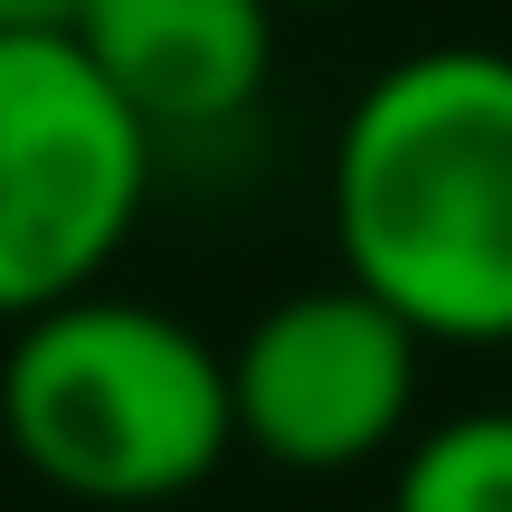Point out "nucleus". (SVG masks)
<instances>
[{
    "label": "nucleus",
    "instance_id": "1",
    "mask_svg": "<svg viewBox=\"0 0 512 512\" xmlns=\"http://www.w3.org/2000/svg\"><path fill=\"white\" fill-rule=\"evenodd\" d=\"M332 247L418 342H512V57L418 48L332 143Z\"/></svg>",
    "mask_w": 512,
    "mask_h": 512
},
{
    "label": "nucleus",
    "instance_id": "2",
    "mask_svg": "<svg viewBox=\"0 0 512 512\" xmlns=\"http://www.w3.org/2000/svg\"><path fill=\"white\" fill-rule=\"evenodd\" d=\"M0 427L19 465L76 503H171L200 494L238 446L228 351L181 313L133 294H67L10 323Z\"/></svg>",
    "mask_w": 512,
    "mask_h": 512
},
{
    "label": "nucleus",
    "instance_id": "3",
    "mask_svg": "<svg viewBox=\"0 0 512 512\" xmlns=\"http://www.w3.org/2000/svg\"><path fill=\"white\" fill-rule=\"evenodd\" d=\"M152 190V133L76 38L0 29V323L95 294Z\"/></svg>",
    "mask_w": 512,
    "mask_h": 512
},
{
    "label": "nucleus",
    "instance_id": "4",
    "mask_svg": "<svg viewBox=\"0 0 512 512\" xmlns=\"http://www.w3.org/2000/svg\"><path fill=\"white\" fill-rule=\"evenodd\" d=\"M418 361L427 342L342 275V285H304L247 323L228 351V418L238 446H256L285 475H351V465L389 456L418 408Z\"/></svg>",
    "mask_w": 512,
    "mask_h": 512
},
{
    "label": "nucleus",
    "instance_id": "5",
    "mask_svg": "<svg viewBox=\"0 0 512 512\" xmlns=\"http://www.w3.org/2000/svg\"><path fill=\"white\" fill-rule=\"evenodd\" d=\"M67 38L152 143L238 124L275 76V0H86Z\"/></svg>",
    "mask_w": 512,
    "mask_h": 512
},
{
    "label": "nucleus",
    "instance_id": "6",
    "mask_svg": "<svg viewBox=\"0 0 512 512\" xmlns=\"http://www.w3.org/2000/svg\"><path fill=\"white\" fill-rule=\"evenodd\" d=\"M389 512H512V408H465L399 456Z\"/></svg>",
    "mask_w": 512,
    "mask_h": 512
},
{
    "label": "nucleus",
    "instance_id": "7",
    "mask_svg": "<svg viewBox=\"0 0 512 512\" xmlns=\"http://www.w3.org/2000/svg\"><path fill=\"white\" fill-rule=\"evenodd\" d=\"M86 0H0V29H38V38H67Z\"/></svg>",
    "mask_w": 512,
    "mask_h": 512
},
{
    "label": "nucleus",
    "instance_id": "8",
    "mask_svg": "<svg viewBox=\"0 0 512 512\" xmlns=\"http://www.w3.org/2000/svg\"><path fill=\"white\" fill-rule=\"evenodd\" d=\"M275 10H285V0H275ZM294 10H323V0H294Z\"/></svg>",
    "mask_w": 512,
    "mask_h": 512
}]
</instances>
